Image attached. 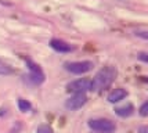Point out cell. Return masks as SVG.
<instances>
[{
  "label": "cell",
  "instance_id": "6",
  "mask_svg": "<svg viewBox=\"0 0 148 133\" xmlns=\"http://www.w3.org/2000/svg\"><path fill=\"white\" fill-rule=\"evenodd\" d=\"M50 46H51V49H54L58 53H69V51L73 50V47L71 44L66 43L65 40H61V39H51Z\"/></svg>",
  "mask_w": 148,
  "mask_h": 133
},
{
  "label": "cell",
  "instance_id": "16",
  "mask_svg": "<svg viewBox=\"0 0 148 133\" xmlns=\"http://www.w3.org/2000/svg\"><path fill=\"white\" fill-rule=\"evenodd\" d=\"M140 133H147L148 132V129H147V126H143V127H140V130H138Z\"/></svg>",
  "mask_w": 148,
  "mask_h": 133
},
{
  "label": "cell",
  "instance_id": "1",
  "mask_svg": "<svg viewBox=\"0 0 148 133\" xmlns=\"http://www.w3.org/2000/svg\"><path fill=\"white\" fill-rule=\"evenodd\" d=\"M116 75H118V71H116L115 67H104L103 70H100L96 74V76L93 78L91 81V89L90 90H94V92H100V90H104L108 86H111V83L116 79Z\"/></svg>",
  "mask_w": 148,
  "mask_h": 133
},
{
  "label": "cell",
  "instance_id": "9",
  "mask_svg": "<svg viewBox=\"0 0 148 133\" xmlns=\"http://www.w3.org/2000/svg\"><path fill=\"white\" fill-rule=\"evenodd\" d=\"M26 79L29 82H32L33 85H39V83H42L45 81V75H43V72H31L26 76Z\"/></svg>",
  "mask_w": 148,
  "mask_h": 133
},
{
  "label": "cell",
  "instance_id": "3",
  "mask_svg": "<svg viewBox=\"0 0 148 133\" xmlns=\"http://www.w3.org/2000/svg\"><path fill=\"white\" fill-rule=\"evenodd\" d=\"M93 63L91 61H73V63H66L65 64V70L71 74L75 75H82V74H87L93 70Z\"/></svg>",
  "mask_w": 148,
  "mask_h": 133
},
{
  "label": "cell",
  "instance_id": "5",
  "mask_svg": "<svg viewBox=\"0 0 148 133\" xmlns=\"http://www.w3.org/2000/svg\"><path fill=\"white\" fill-rule=\"evenodd\" d=\"M86 101H87V97H86L84 93H75L65 101V107L69 111H76V110L83 107Z\"/></svg>",
  "mask_w": 148,
  "mask_h": 133
},
{
  "label": "cell",
  "instance_id": "11",
  "mask_svg": "<svg viewBox=\"0 0 148 133\" xmlns=\"http://www.w3.org/2000/svg\"><path fill=\"white\" fill-rule=\"evenodd\" d=\"M31 103L26 101V100H24V99H19L18 100V108L19 111H22V112H28L29 110H31Z\"/></svg>",
  "mask_w": 148,
  "mask_h": 133
},
{
  "label": "cell",
  "instance_id": "12",
  "mask_svg": "<svg viewBox=\"0 0 148 133\" xmlns=\"http://www.w3.org/2000/svg\"><path fill=\"white\" fill-rule=\"evenodd\" d=\"M36 133H53V127L49 126V125H40Z\"/></svg>",
  "mask_w": 148,
  "mask_h": 133
},
{
  "label": "cell",
  "instance_id": "14",
  "mask_svg": "<svg viewBox=\"0 0 148 133\" xmlns=\"http://www.w3.org/2000/svg\"><path fill=\"white\" fill-rule=\"evenodd\" d=\"M140 60H143V61H148V57H147V53H140Z\"/></svg>",
  "mask_w": 148,
  "mask_h": 133
},
{
  "label": "cell",
  "instance_id": "10",
  "mask_svg": "<svg viewBox=\"0 0 148 133\" xmlns=\"http://www.w3.org/2000/svg\"><path fill=\"white\" fill-rule=\"evenodd\" d=\"M14 72V70L8 65L7 63H4L3 60H0V76H7V75H11Z\"/></svg>",
  "mask_w": 148,
  "mask_h": 133
},
{
  "label": "cell",
  "instance_id": "4",
  "mask_svg": "<svg viewBox=\"0 0 148 133\" xmlns=\"http://www.w3.org/2000/svg\"><path fill=\"white\" fill-rule=\"evenodd\" d=\"M91 89V81L89 79H76V81H73V82L68 83V86H66V90L69 92V93H86L87 90H90Z\"/></svg>",
  "mask_w": 148,
  "mask_h": 133
},
{
  "label": "cell",
  "instance_id": "13",
  "mask_svg": "<svg viewBox=\"0 0 148 133\" xmlns=\"http://www.w3.org/2000/svg\"><path fill=\"white\" fill-rule=\"evenodd\" d=\"M140 115L141 116H147L148 115V103H143V105L140 107Z\"/></svg>",
  "mask_w": 148,
  "mask_h": 133
},
{
  "label": "cell",
  "instance_id": "7",
  "mask_svg": "<svg viewBox=\"0 0 148 133\" xmlns=\"http://www.w3.org/2000/svg\"><path fill=\"white\" fill-rule=\"evenodd\" d=\"M127 96V92L122 88H118L115 90H112L110 94H108V101L110 103H119L121 100H123L125 97Z\"/></svg>",
  "mask_w": 148,
  "mask_h": 133
},
{
  "label": "cell",
  "instance_id": "2",
  "mask_svg": "<svg viewBox=\"0 0 148 133\" xmlns=\"http://www.w3.org/2000/svg\"><path fill=\"white\" fill-rule=\"evenodd\" d=\"M89 127L93 132L97 133H114L116 130L115 123L110 119H105V118L90 119L89 121Z\"/></svg>",
  "mask_w": 148,
  "mask_h": 133
},
{
  "label": "cell",
  "instance_id": "8",
  "mask_svg": "<svg viewBox=\"0 0 148 133\" xmlns=\"http://www.w3.org/2000/svg\"><path fill=\"white\" fill-rule=\"evenodd\" d=\"M134 112V108L132 104H126V105H122V107L115 108V114L122 116V118H126V116H130V115Z\"/></svg>",
  "mask_w": 148,
  "mask_h": 133
},
{
  "label": "cell",
  "instance_id": "15",
  "mask_svg": "<svg viewBox=\"0 0 148 133\" xmlns=\"http://www.w3.org/2000/svg\"><path fill=\"white\" fill-rule=\"evenodd\" d=\"M136 35H140V36H141V38H144V39H147V38H148L147 32H136Z\"/></svg>",
  "mask_w": 148,
  "mask_h": 133
}]
</instances>
